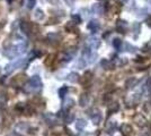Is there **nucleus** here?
I'll list each match as a JSON object with an SVG mask.
<instances>
[{
  "mask_svg": "<svg viewBox=\"0 0 151 136\" xmlns=\"http://www.w3.org/2000/svg\"><path fill=\"white\" fill-rule=\"evenodd\" d=\"M139 101H140V95L139 94H132L125 99V104L129 108H133L139 103Z\"/></svg>",
  "mask_w": 151,
  "mask_h": 136,
  "instance_id": "1",
  "label": "nucleus"
},
{
  "mask_svg": "<svg viewBox=\"0 0 151 136\" xmlns=\"http://www.w3.org/2000/svg\"><path fill=\"white\" fill-rule=\"evenodd\" d=\"M133 123H135L136 126L139 127H144L147 125V119L143 114L141 113H136L134 117H133Z\"/></svg>",
  "mask_w": 151,
  "mask_h": 136,
  "instance_id": "2",
  "label": "nucleus"
},
{
  "mask_svg": "<svg viewBox=\"0 0 151 136\" xmlns=\"http://www.w3.org/2000/svg\"><path fill=\"white\" fill-rule=\"evenodd\" d=\"M139 83V79L135 78V77H130L129 79L125 82V88L128 90H131V89H134Z\"/></svg>",
  "mask_w": 151,
  "mask_h": 136,
  "instance_id": "3",
  "label": "nucleus"
},
{
  "mask_svg": "<svg viewBox=\"0 0 151 136\" xmlns=\"http://www.w3.org/2000/svg\"><path fill=\"white\" fill-rule=\"evenodd\" d=\"M133 129H132V126L129 125V124H123L121 126V133L123 136H130L132 134Z\"/></svg>",
  "mask_w": 151,
  "mask_h": 136,
  "instance_id": "4",
  "label": "nucleus"
},
{
  "mask_svg": "<svg viewBox=\"0 0 151 136\" xmlns=\"http://www.w3.org/2000/svg\"><path fill=\"white\" fill-rule=\"evenodd\" d=\"M29 84L33 86V88H39L42 85V82H41V77L40 76H33L29 81Z\"/></svg>",
  "mask_w": 151,
  "mask_h": 136,
  "instance_id": "5",
  "label": "nucleus"
},
{
  "mask_svg": "<svg viewBox=\"0 0 151 136\" xmlns=\"http://www.w3.org/2000/svg\"><path fill=\"white\" fill-rule=\"evenodd\" d=\"M128 28V24L123 21H118L117 23V31L120 33H125V30Z\"/></svg>",
  "mask_w": 151,
  "mask_h": 136,
  "instance_id": "6",
  "label": "nucleus"
},
{
  "mask_svg": "<svg viewBox=\"0 0 151 136\" xmlns=\"http://www.w3.org/2000/svg\"><path fill=\"white\" fill-rule=\"evenodd\" d=\"M86 125H87V123L85 119H78L77 123H76V127H77L78 131H82V129L86 127Z\"/></svg>",
  "mask_w": 151,
  "mask_h": 136,
  "instance_id": "7",
  "label": "nucleus"
},
{
  "mask_svg": "<svg viewBox=\"0 0 151 136\" xmlns=\"http://www.w3.org/2000/svg\"><path fill=\"white\" fill-rule=\"evenodd\" d=\"M68 81L69 82H72V83H76V82H78L79 81V75L77 74V73H70L69 75H68Z\"/></svg>",
  "mask_w": 151,
  "mask_h": 136,
  "instance_id": "8",
  "label": "nucleus"
},
{
  "mask_svg": "<svg viewBox=\"0 0 151 136\" xmlns=\"http://www.w3.org/2000/svg\"><path fill=\"white\" fill-rule=\"evenodd\" d=\"M91 119H92V123L95 125H98L100 123V120H102V114L99 113V111H97V113H94L91 116Z\"/></svg>",
  "mask_w": 151,
  "mask_h": 136,
  "instance_id": "9",
  "label": "nucleus"
},
{
  "mask_svg": "<svg viewBox=\"0 0 151 136\" xmlns=\"http://www.w3.org/2000/svg\"><path fill=\"white\" fill-rule=\"evenodd\" d=\"M88 101H89V99H88V95H87V94H81V95H80L79 104H80L81 107L87 106V104H88Z\"/></svg>",
  "mask_w": 151,
  "mask_h": 136,
  "instance_id": "10",
  "label": "nucleus"
},
{
  "mask_svg": "<svg viewBox=\"0 0 151 136\" xmlns=\"http://www.w3.org/2000/svg\"><path fill=\"white\" fill-rule=\"evenodd\" d=\"M118 109H120V104H118L117 102H114V103L109 104V107H108V112L109 113L116 112V111H118Z\"/></svg>",
  "mask_w": 151,
  "mask_h": 136,
  "instance_id": "11",
  "label": "nucleus"
},
{
  "mask_svg": "<svg viewBox=\"0 0 151 136\" xmlns=\"http://www.w3.org/2000/svg\"><path fill=\"white\" fill-rule=\"evenodd\" d=\"M88 27H89L91 31H96V30H98V28H99V24H98V22H95V21H92V22L89 23Z\"/></svg>",
  "mask_w": 151,
  "mask_h": 136,
  "instance_id": "12",
  "label": "nucleus"
},
{
  "mask_svg": "<svg viewBox=\"0 0 151 136\" xmlns=\"http://www.w3.org/2000/svg\"><path fill=\"white\" fill-rule=\"evenodd\" d=\"M102 66L105 68V69H112V68H113V64H112L109 60L104 59V60L102 61Z\"/></svg>",
  "mask_w": 151,
  "mask_h": 136,
  "instance_id": "13",
  "label": "nucleus"
},
{
  "mask_svg": "<svg viewBox=\"0 0 151 136\" xmlns=\"http://www.w3.org/2000/svg\"><path fill=\"white\" fill-rule=\"evenodd\" d=\"M114 129H115V121H108L107 124H106V131L110 133Z\"/></svg>",
  "mask_w": 151,
  "mask_h": 136,
  "instance_id": "14",
  "label": "nucleus"
},
{
  "mask_svg": "<svg viewBox=\"0 0 151 136\" xmlns=\"http://www.w3.org/2000/svg\"><path fill=\"white\" fill-rule=\"evenodd\" d=\"M67 92H68V88H67V86L61 88V89L59 90V95H60V98H65V95L67 94Z\"/></svg>",
  "mask_w": 151,
  "mask_h": 136,
  "instance_id": "15",
  "label": "nucleus"
},
{
  "mask_svg": "<svg viewBox=\"0 0 151 136\" xmlns=\"http://www.w3.org/2000/svg\"><path fill=\"white\" fill-rule=\"evenodd\" d=\"M73 119H75V116H73L72 113H67V117H65V121H67L68 124L72 123V121H73Z\"/></svg>",
  "mask_w": 151,
  "mask_h": 136,
  "instance_id": "16",
  "label": "nucleus"
},
{
  "mask_svg": "<svg viewBox=\"0 0 151 136\" xmlns=\"http://www.w3.org/2000/svg\"><path fill=\"white\" fill-rule=\"evenodd\" d=\"M113 45H114L116 49H120L121 45H122V41H121L120 39H115V40L113 41Z\"/></svg>",
  "mask_w": 151,
  "mask_h": 136,
  "instance_id": "17",
  "label": "nucleus"
},
{
  "mask_svg": "<svg viewBox=\"0 0 151 136\" xmlns=\"http://www.w3.org/2000/svg\"><path fill=\"white\" fill-rule=\"evenodd\" d=\"M73 103H75L73 100H72V99H69L68 102H65V108H67V109H68V108H71V107L73 106Z\"/></svg>",
  "mask_w": 151,
  "mask_h": 136,
  "instance_id": "18",
  "label": "nucleus"
},
{
  "mask_svg": "<svg viewBox=\"0 0 151 136\" xmlns=\"http://www.w3.org/2000/svg\"><path fill=\"white\" fill-rule=\"evenodd\" d=\"M126 64H128V60H126V58H121L117 65H118V66H124V65H126Z\"/></svg>",
  "mask_w": 151,
  "mask_h": 136,
  "instance_id": "19",
  "label": "nucleus"
},
{
  "mask_svg": "<svg viewBox=\"0 0 151 136\" xmlns=\"http://www.w3.org/2000/svg\"><path fill=\"white\" fill-rule=\"evenodd\" d=\"M22 28L25 33H28V24H27L26 22L22 23Z\"/></svg>",
  "mask_w": 151,
  "mask_h": 136,
  "instance_id": "20",
  "label": "nucleus"
},
{
  "mask_svg": "<svg viewBox=\"0 0 151 136\" xmlns=\"http://www.w3.org/2000/svg\"><path fill=\"white\" fill-rule=\"evenodd\" d=\"M24 107H25L24 103H18V106H17L16 108H17V109H24Z\"/></svg>",
  "mask_w": 151,
  "mask_h": 136,
  "instance_id": "21",
  "label": "nucleus"
},
{
  "mask_svg": "<svg viewBox=\"0 0 151 136\" xmlns=\"http://www.w3.org/2000/svg\"><path fill=\"white\" fill-rule=\"evenodd\" d=\"M147 136H149V135H147Z\"/></svg>",
  "mask_w": 151,
  "mask_h": 136,
  "instance_id": "22",
  "label": "nucleus"
}]
</instances>
